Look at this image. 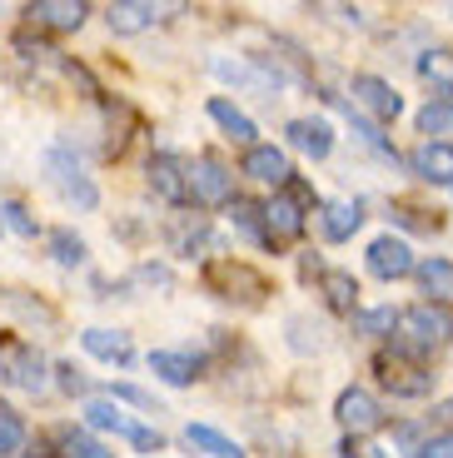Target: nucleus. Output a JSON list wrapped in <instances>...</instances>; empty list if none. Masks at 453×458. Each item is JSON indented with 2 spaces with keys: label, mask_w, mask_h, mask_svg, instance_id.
<instances>
[{
  "label": "nucleus",
  "mask_w": 453,
  "mask_h": 458,
  "mask_svg": "<svg viewBox=\"0 0 453 458\" xmlns=\"http://www.w3.org/2000/svg\"><path fill=\"white\" fill-rule=\"evenodd\" d=\"M314 209H319V195H314V184H309L304 174H295L284 190H274V195L264 199V229H269V250H289V244L304 240L309 215H314Z\"/></svg>",
  "instance_id": "obj_1"
},
{
  "label": "nucleus",
  "mask_w": 453,
  "mask_h": 458,
  "mask_svg": "<svg viewBox=\"0 0 453 458\" xmlns=\"http://www.w3.org/2000/svg\"><path fill=\"white\" fill-rule=\"evenodd\" d=\"M204 289L219 299H229V304H244V310H254V304H264L269 299V275L264 269H254V264L235 259V254H219V259H204L200 269Z\"/></svg>",
  "instance_id": "obj_2"
},
{
  "label": "nucleus",
  "mask_w": 453,
  "mask_h": 458,
  "mask_svg": "<svg viewBox=\"0 0 453 458\" xmlns=\"http://www.w3.org/2000/svg\"><path fill=\"white\" fill-rule=\"evenodd\" d=\"M46 180L65 195V205H75V209L100 205V190H95V180L85 174V165L75 160V149L70 145H50L46 149Z\"/></svg>",
  "instance_id": "obj_3"
},
{
  "label": "nucleus",
  "mask_w": 453,
  "mask_h": 458,
  "mask_svg": "<svg viewBox=\"0 0 453 458\" xmlns=\"http://www.w3.org/2000/svg\"><path fill=\"white\" fill-rule=\"evenodd\" d=\"M190 199L194 209H229L235 205V170L219 155L190 160Z\"/></svg>",
  "instance_id": "obj_4"
},
{
  "label": "nucleus",
  "mask_w": 453,
  "mask_h": 458,
  "mask_svg": "<svg viewBox=\"0 0 453 458\" xmlns=\"http://www.w3.org/2000/svg\"><path fill=\"white\" fill-rule=\"evenodd\" d=\"M449 334H453V319L439 304H414V310H404V319H398V344H404L408 354H433Z\"/></svg>",
  "instance_id": "obj_5"
},
{
  "label": "nucleus",
  "mask_w": 453,
  "mask_h": 458,
  "mask_svg": "<svg viewBox=\"0 0 453 458\" xmlns=\"http://www.w3.org/2000/svg\"><path fill=\"white\" fill-rule=\"evenodd\" d=\"M334 419L344 424V434L349 438H369L384 428V403L374 399L369 389H359V384H349V389H339V399H334Z\"/></svg>",
  "instance_id": "obj_6"
},
{
  "label": "nucleus",
  "mask_w": 453,
  "mask_h": 458,
  "mask_svg": "<svg viewBox=\"0 0 453 458\" xmlns=\"http://www.w3.org/2000/svg\"><path fill=\"white\" fill-rule=\"evenodd\" d=\"M374 374H379V384H384L389 394H398V399H423V394L433 389L429 369L414 364V359H404V354H394V349L374 354Z\"/></svg>",
  "instance_id": "obj_7"
},
{
  "label": "nucleus",
  "mask_w": 453,
  "mask_h": 458,
  "mask_svg": "<svg viewBox=\"0 0 453 458\" xmlns=\"http://www.w3.org/2000/svg\"><path fill=\"white\" fill-rule=\"evenodd\" d=\"M150 195L165 205H184L190 199V160H180L175 149H155L150 155Z\"/></svg>",
  "instance_id": "obj_8"
},
{
  "label": "nucleus",
  "mask_w": 453,
  "mask_h": 458,
  "mask_svg": "<svg viewBox=\"0 0 453 458\" xmlns=\"http://www.w3.org/2000/svg\"><path fill=\"white\" fill-rule=\"evenodd\" d=\"M85 21H90V5H85V0H30V5H25V25H30V30L70 35Z\"/></svg>",
  "instance_id": "obj_9"
},
{
  "label": "nucleus",
  "mask_w": 453,
  "mask_h": 458,
  "mask_svg": "<svg viewBox=\"0 0 453 458\" xmlns=\"http://www.w3.org/2000/svg\"><path fill=\"white\" fill-rule=\"evenodd\" d=\"M349 95H354V110L374 114V120H398V114H404V95H398L384 75H354Z\"/></svg>",
  "instance_id": "obj_10"
},
{
  "label": "nucleus",
  "mask_w": 453,
  "mask_h": 458,
  "mask_svg": "<svg viewBox=\"0 0 453 458\" xmlns=\"http://www.w3.org/2000/svg\"><path fill=\"white\" fill-rule=\"evenodd\" d=\"M0 378H5V384H15V389H25V394H46L50 389L46 359L35 354L30 344H15L11 354L0 359Z\"/></svg>",
  "instance_id": "obj_11"
},
{
  "label": "nucleus",
  "mask_w": 453,
  "mask_h": 458,
  "mask_svg": "<svg viewBox=\"0 0 453 458\" xmlns=\"http://www.w3.org/2000/svg\"><path fill=\"white\" fill-rule=\"evenodd\" d=\"M363 259H369V275H374V279H389V284L419 269V264H414V250H408L398 234H379V240L369 244V254H363Z\"/></svg>",
  "instance_id": "obj_12"
},
{
  "label": "nucleus",
  "mask_w": 453,
  "mask_h": 458,
  "mask_svg": "<svg viewBox=\"0 0 453 458\" xmlns=\"http://www.w3.org/2000/svg\"><path fill=\"white\" fill-rule=\"evenodd\" d=\"M239 170L250 174V180H260V184H274V190H284V184L295 180V165H289V149H279V145H254V149H244V160H239Z\"/></svg>",
  "instance_id": "obj_13"
},
{
  "label": "nucleus",
  "mask_w": 453,
  "mask_h": 458,
  "mask_svg": "<svg viewBox=\"0 0 453 458\" xmlns=\"http://www.w3.org/2000/svg\"><path fill=\"white\" fill-rule=\"evenodd\" d=\"M404 165L423 184H453V145L449 140H423V145H414L404 155Z\"/></svg>",
  "instance_id": "obj_14"
},
{
  "label": "nucleus",
  "mask_w": 453,
  "mask_h": 458,
  "mask_svg": "<svg viewBox=\"0 0 453 458\" xmlns=\"http://www.w3.org/2000/svg\"><path fill=\"white\" fill-rule=\"evenodd\" d=\"M284 135H289V149H299V155H309V160H329V149H334V125L319 120V114H299V120H289Z\"/></svg>",
  "instance_id": "obj_15"
},
{
  "label": "nucleus",
  "mask_w": 453,
  "mask_h": 458,
  "mask_svg": "<svg viewBox=\"0 0 453 458\" xmlns=\"http://www.w3.org/2000/svg\"><path fill=\"white\" fill-rule=\"evenodd\" d=\"M150 374L165 378L170 389H190L194 378H204V359L180 354V349H155V354H150Z\"/></svg>",
  "instance_id": "obj_16"
},
{
  "label": "nucleus",
  "mask_w": 453,
  "mask_h": 458,
  "mask_svg": "<svg viewBox=\"0 0 453 458\" xmlns=\"http://www.w3.org/2000/svg\"><path fill=\"white\" fill-rule=\"evenodd\" d=\"M159 15L165 11L150 5V0H110V5H105V25H110V35H140V30H150Z\"/></svg>",
  "instance_id": "obj_17"
},
{
  "label": "nucleus",
  "mask_w": 453,
  "mask_h": 458,
  "mask_svg": "<svg viewBox=\"0 0 453 458\" xmlns=\"http://www.w3.org/2000/svg\"><path fill=\"white\" fill-rule=\"evenodd\" d=\"M204 110H209V120H215V125L225 130L229 140H235V145H244V149L260 145V140H254V135H260V130H254V120H250L244 110H239V105L229 100V95H209V105H204Z\"/></svg>",
  "instance_id": "obj_18"
},
{
  "label": "nucleus",
  "mask_w": 453,
  "mask_h": 458,
  "mask_svg": "<svg viewBox=\"0 0 453 458\" xmlns=\"http://www.w3.org/2000/svg\"><path fill=\"white\" fill-rule=\"evenodd\" d=\"M359 225H363V209L354 205V199H329V205H319V234H324L329 244L354 240Z\"/></svg>",
  "instance_id": "obj_19"
},
{
  "label": "nucleus",
  "mask_w": 453,
  "mask_h": 458,
  "mask_svg": "<svg viewBox=\"0 0 453 458\" xmlns=\"http://www.w3.org/2000/svg\"><path fill=\"white\" fill-rule=\"evenodd\" d=\"M165 240H170V254L194 259V254L209 250V219L204 215H175L170 229H165Z\"/></svg>",
  "instance_id": "obj_20"
},
{
  "label": "nucleus",
  "mask_w": 453,
  "mask_h": 458,
  "mask_svg": "<svg viewBox=\"0 0 453 458\" xmlns=\"http://www.w3.org/2000/svg\"><path fill=\"white\" fill-rule=\"evenodd\" d=\"M319 294H324V304L334 314H359V279L349 275V269H324L319 275Z\"/></svg>",
  "instance_id": "obj_21"
},
{
  "label": "nucleus",
  "mask_w": 453,
  "mask_h": 458,
  "mask_svg": "<svg viewBox=\"0 0 453 458\" xmlns=\"http://www.w3.org/2000/svg\"><path fill=\"white\" fill-rule=\"evenodd\" d=\"M80 344H85V354L100 359V364H130V359H135V344L120 329H85Z\"/></svg>",
  "instance_id": "obj_22"
},
{
  "label": "nucleus",
  "mask_w": 453,
  "mask_h": 458,
  "mask_svg": "<svg viewBox=\"0 0 453 458\" xmlns=\"http://www.w3.org/2000/svg\"><path fill=\"white\" fill-rule=\"evenodd\" d=\"M414 275H419V289L429 294V304H449V299H453V264H449V259L429 254V259H423Z\"/></svg>",
  "instance_id": "obj_23"
},
{
  "label": "nucleus",
  "mask_w": 453,
  "mask_h": 458,
  "mask_svg": "<svg viewBox=\"0 0 453 458\" xmlns=\"http://www.w3.org/2000/svg\"><path fill=\"white\" fill-rule=\"evenodd\" d=\"M85 424L100 428V434H120V438L135 434V419H130L115 399H90V403H85Z\"/></svg>",
  "instance_id": "obj_24"
},
{
  "label": "nucleus",
  "mask_w": 453,
  "mask_h": 458,
  "mask_svg": "<svg viewBox=\"0 0 453 458\" xmlns=\"http://www.w3.org/2000/svg\"><path fill=\"white\" fill-rule=\"evenodd\" d=\"M184 444L200 448V454H209V458H250L235 438L219 434V428H209V424H184Z\"/></svg>",
  "instance_id": "obj_25"
},
{
  "label": "nucleus",
  "mask_w": 453,
  "mask_h": 458,
  "mask_svg": "<svg viewBox=\"0 0 453 458\" xmlns=\"http://www.w3.org/2000/svg\"><path fill=\"white\" fill-rule=\"evenodd\" d=\"M46 250H50V259L60 264V269H80V264L90 259V250H85V240H80L70 225H56L46 234Z\"/></svg>",
  "instance_id": "obj_26"
},
{
  "label": "nucleus",
  "mask_w": 453,
  "mask_h": 458,
  "mask_svg": "<svg viewBox=\"0 0 453 458\" xmlns=\"http://www.w3.org/2000/svg\"><path fill=\"white\" fill-rule=\"evenodd\" d=\"M419 81H429L433 90H439V100H453V50H423Z\"/></svg>",
  "instance_id": "obj_27"
},
{
  "label": "nucleus",
  "mask_w": 453,
  "mask_h": 458,
  "mask_svg": "<svg viewBox=\"0 0 453 458\" xmlns=\"http://www.w3.org/2000/svg\"><path fill=\"white\" fill-rule=\"evenodd\" d=\"M398 319H404V310H394V304L359 310V314H354V334H363V339H394V334H398Z\"/></svg>",
  "instance_id": "obj_28"
},
{
  "label": "nucleus",
  "mask_w": 453,
  "mask_h": 458,
  "mask_svg": "<svg viewBox=\"0 0 453 458\" xmlns=\"http://www.w3.org/2000/svg\"><path fill=\"white\" fill-rule=\"evenodd\" d=\"M11 46H15V55H21L25 65H65V60H60V50L50 46L46 35H35L30 25H25V30H15V35H11Z\"/></svg>",
  "instance_id": "obj_29"
},
{
  "label": "nucleus",
  "mask_w": 453,
  "mask_h": 458,
  "mask_svg": "<svg viewBox=\"0 0 453 458\" xmlns=\"http://www.w3.org/2000/svg\"><path fill=\"white\" fill-rule=\"evenodd\" d=\"M56 448H60V458H115L110 448L95 434H85V428H56Z\"/></svg>",
  "instance_id": "obj_30"
},
{
  "label": "nucleus",
  "mask_w": 453,
  "mask_h": 458,
  "mask_svg": "<svg viewBox=\"0 0 453 458\" xmlns=\"http://www.w3.org/2000/svg\"><path fill=\"white\" fill-rule=\"evenodd\" d=\"M229 219H235V229H244L254 244H264V250H269V229H264V205H260V199L235 195V205H229Z\"/></svg>",
  "instance_id": "obj_31"
},
{
  "label": "nucleus",
  "mask_w": 453,
  "mask_h": 458,
  "mask_svg": "<svg viewBox=\"0 0 453 458\" xmlns=\"http://www.w3.org/2000/svg\"><path fill=\"white\" fill-rule=\"evenodd\" d=\"M419 135L423 140H443L453 135V100H429L419 110Z\"/></svg>",
  "instance_id": "obj_32"
},
{
  "label": "nucleus",
  "mask_w": 453,
  "mask_h": 458,
  "mask_svg": "<svg viewBox=\"0 0 453 458\" xmlns=\"http://www.w3.org/2000/svg\"><path fill=\"white\" fill-rule=\"evenodd\" d=\"M0 219H5V229H11V234H21V240H35V234H40L35 215L21 205V199H5V205H0Z\"/></svg>",
  "instance_id": "obj_33"
},
{
  "label": "nucleus",
  "mask_w": 453,
  "mask_h": 458,
  "mask_svg": "<svg viewBox=\"0 0 453 458\" xmlns=\"http://www.w3.org/2000/svg\"><path fill=\"white\" fill-rule=\"evenodd\" d=\"M15 448H25V419L0 403V454H15Z\"/></svg>",
  "instance_id": "obj_34"
},
{
  "label": "nucleus",
  "mask_w": 453,
  "mask_h": 458,
  "mask_svg": "<svg viewBox=\"0 0 453 458\" xmlns=\"http://www.w3.org/2000/svg\"><path fill=\"white\" fill-rule=\"evenodd\" d=\"M110 399L120 403H135V409H145V413H159V403H155V394H145V389H135V384H110Z\"/></svg>",
  "instance_id": "obj_35"
},
{
  "label": "nucleus",
  "mask_w": 453,
  "mask_h": 458,
  "mask_svg": "<svg viewBox=\"0 0 453 458\" xmlns=\"http://www.w3.org/2000/svg\"><path fill=\"white\" fill-rule=\"evenodd\" d=\"M56 389L60 394H85V389H90V378L80 374L75 364H56Z\"/></svg>",
  "instance_id": "obj_36"
},
{
  "label": "nucleus",
  "mask_w": 453,
  "mask_h": 458,
  "mask_svg": "<svg viewBox=\"0 0 453 458\" xmlns=\"http://www.w3.org/2000/svg\"><path fill=\"white\" fill-rule=\"evenodd\" d=\"M339 458H394V454H384V448H379V444H369V438H349V434H344Z\"/></svg>",
  "instance_id": "obj_37"
},
{
  "label": "nucleus",
  "mask_w": 453,
  "mask_h": 458,
  "mask_svg": "<svg viewBox=\"0 0 453 458\" xmlns=\"http://www.w3.org/2000/svg\"><path fill=\"white\" fill-rule=\"evenodd\" d=\"M414 458H453V434H433V438H429V444H423Z\"/></svg>",
  "instance_id": "obj_38"
},
{
  "label": "nucleus",
  "mask_w": 453,
  "mask_h": 458,
  "mask_svg": "<svg viewBox=\"0 0 453 458\" xmlns=\"http://www.w3.org/2000/svg\"><path fill=\"white\" fill-rule=\"evenodd\" d=\"M130 444L140 448V454H159L165 448V438L155 434V428H145V424H135V434H130Z\"/></svg>",
  "instance_id": "obj_39"
},
{
  "label": "nucleus",
  "mask_w": 453,
  "mask_h": 458,
  "mask_svg": "<svg viewBox=\"0 0 453 458\" xmlns=\"http://www.w3.org/2000/svg\"><path fill=\"white\" fill-rule=\"evenodd\" d=\"M135 279L140 284H170V269H165V264H140Z\"/></svg>",
  "instance_id": "obj_40"
},
{
  "label": "nucleus",
  "mask_w": 453,
  "mask_h": 458,
  "mask_svg": "<svg viewBox=\"0 0 453 458\" xmlns=\"http://www.w3.org/2000/svg\"><path fill=\"white\" fill-rule=\"evenodd\" d=\"M30 458H40V454H30Z\"/></svg>",
  "instance_id": "obj_41"
}]
</instances>
